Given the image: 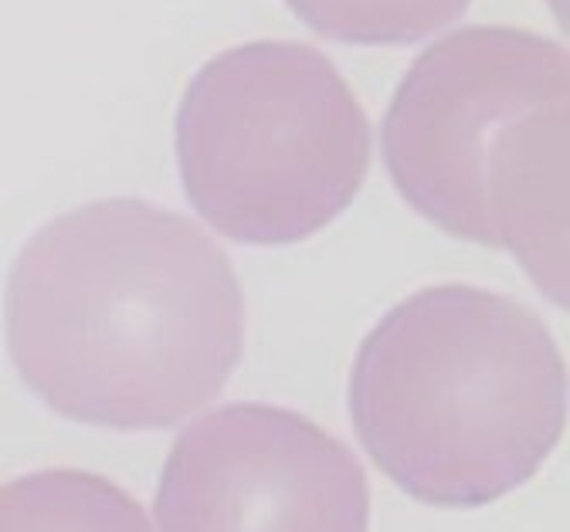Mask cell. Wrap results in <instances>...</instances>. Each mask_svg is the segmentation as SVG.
Here are the masks:
<instances>
[{"instance_id":"6da1fadb","label":"cell","mask_w":570,"mask_h":532,"mask_svg":"<svg viewBox=\"0 0 570 532\" xmlns=\"http://www.w3.org/2000/svg\"><path fill=\"white\" fill-rule=\"evenodd\" d=\"M8 353L55 414L164 431L225 391L245 353V295L222 245L147 200L48 220L4 292Z\"/></svg>"},{"instance_id":"7a4b0ae2","label":"cell","mask_w":570,"mask_h":532,"mask_svg":"<svg viewBox=\"0 0 570 532\" xmlns=\"http://www.w3.org/2000/svg\"><path fill=\"white\" fill-rule=\"evenodd\" d=\"M350 421L371 462L411 499L489 505L527 485L560 444L567 366L523 302L432 285L356 349Z\"/></svg>"},{"instance_id":"3957f363","label":"cell","mask_w":570,"mask_h":532,"mask_svg":"<svg viewBox=\"0 0 570 532\" xmlns=\"http://www.w3.org/2000/svg\"><path fill=\"white\" fill-rule=\"evenodd\" d=\"M177 164L187 200L225 238L296 245L361 194L371 122L336 65L296 41L214 55L184 92Z\"/></svg>"},{"instance_id":"277c9868","label":"cell","mask_w":570,"mask_h":532,"mask_svg":"<svg viewBox=\"0 0 570 532\" xmlns=\"http://www.w3.org/2000/svg\"><path fill=\"white\" fill-rule=\"evenodd\" d=\"M563 45L523 28H462L428 48L384 116V164L401 197L439 231L495 248L482 177L507 132L567 102Z\"/></svg>"},{"instance_id":"5b68a950","label":"cell","mask_w":570,"mask_h":532,"mask_svg":"<svg viewBox=\"0 0 570 532\" xmlns=\"http://www.w3.org/2000/svg\"><path fill=\"white\" fill-rule=\"evenodd\" d=\"M160 532H371L356 454L309 417L232 404L170 447L157 489Z\"/></svg>"},{"instance_id":"8992f818","label":"cell","mask_w":570,"mask_h":532,"mask_svg":"<svg viewBox=\"0 0 570 532\" xmlns=\"http://www.w3.org/2000/svg\"><path fill=\"white\" fill-rule=\"evenodd\" d=\"M495 248H507L537 288L567 306V102L523 116L482 177Z\"/></svg>"},{"instance_id":"52a82bcc","label":"cell","mask_w":570,"mask_h":532,"mask_svg":"<svg viewBox=\"0 0 570 532\" xmlns=\"http://www.w3.org/2000/svg\"><path fill=\"white\" fill-rule=\"evenodd\" d=\"M0 532H154V525L116 482L79 469H45L0 485Z\"/></svg>"},{"instance_id":"ba28073f","label":"cell","mask_w":570,"mask_h":532,"mask_svg":"<svg viewBox=\"0 0 570 532\" xmlns=\"http://www.w3.org/2000/svg\"><path fill=\"white\" fill-rule=\"evenodd\" d=\"M316 35L343 45H414L449 28L472 0H285Z\"/></svg>"}]
</instances>
